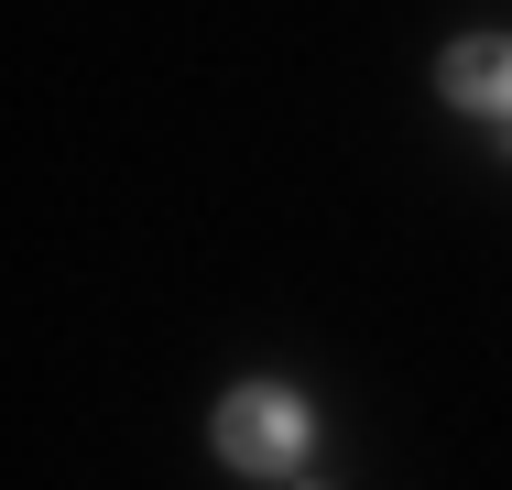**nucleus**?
Listing matches in <instances>:
<instances>
[{"label":"nucleus","mask_w":512,"mask_h":490,"mask_svg":"<svg viewBox=\"0 0 512 490\" xmlns=\"http://www.w3.org/2000/svg\"><path fill=\"white\" fill-rule=\"evenodd\" d=\"M207 447L229 469H251V480H295L306 447H316V414H306V392H284V382H229L218 414H207Z\"/></svg>","instance_id":"1"},{"label":"nucleus","mask_w":512,"mask_h":490,"mask_svg":"<svg viewBox=\"0 0 512 490\" xmlns=\"http://www.w3.org/2000/svg\"><path fill=\"white\" fill-rule=\"evenodd\" d=\"M436 88H447V109H469V120H512V33H458L436 55Z\"/></svg>","instance_id":"2"}]
</instances>
